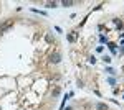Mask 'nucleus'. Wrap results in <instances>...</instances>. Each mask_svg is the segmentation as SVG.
Here are the masks:
<instances>
[{"label": "nucleus", "mask_w": 124, "mask_h": 110, "mask_svg": "<svg viewBox=\"0 0 124 110\" xmlns=\"http://www.w3.org/2000/svg\"><path fill=\"white\" fill-rule=\"evenodd\" d=\"M12 26H13V20H7L5 23H2V25H0V35L5 33L7 30H10Z\"/></svg>", "instance_id": "obj_1"}, {"label": "nucleus", "mask_w": 124, "mask_h": 110, "mask_svg": "<svg viewBox=\"0 0 124 110\" xmlns=\"http://www.w3.org/2000/svg\"><path fill=\"white\" fill-rule=\"evenodd\" d=\"M60 61H61V54H60L58 51H55V53L50 54V63H51V64H58Z\"/></svg>", "instance_id": "obj_2"}, {"label": "nucleus", "mask_w": 124, "mask_h": 110, "mask_svg": "<svg viewBox=\"0 0 124 110\" xmlns=\"http://www.w3.org/2000/svg\"><path fill=\"white\" fill-rule=\"evenodd\" d=\"M96 110H109V107H108V104L99 102V104H96Z\"/></svg>", "instance_id": "obj_3"}, {"label": "nucleus", "mask_w": 124, "mask_h": 110, "mask_svg": "<svg viewBox=\"0 0 124 110\" xmlns=\"http://www.w3.org/2000/svg\"><path fill=\"white\" fill-rule=\"evenodd\" d=\"M76 38H78L76 33H71V35H68V41H70V43H75V41H76Z\"/></svg>", "instance_id": "obj_4"}, {"label": "nucleus", "mask_w": 124, "mask_h": 110, "mask_svg": "<svg viewBox=\"0 0 124 110\" xmlns=\"http://www.w3.org/2000/svg\"><path fill=\"white\" fill-rule=\"evenodd\" d=\"M73 3H75V2H71V0H65V2H63L61 5H63V7H71Z\"/></svg>", "instance_id": "obj_5"}, {"label": "nucleus", "mask_w": 124, "mask_h": 110, "mask_svg": "<svg viewBox=\"0 0 124 110\" xmlns=\"http://www.w3.org/2000/svg\"><path fill=\"white\" fill-rule=\"evenodd\" d=\"M108 46H109V49H111V53H116V45H114V43H109Z\"/></svg>", "instance_id": "obj_6"}, {"label": "nucleus", "mask_w": 124, "mask_h": 110, "mask_svg": "<svg viewBox=\"0 0 124 110\" xmlns=\"http://www.w3.org/2000/svg\"><path fill=\"white\" fill-rule=\"evenodd\" d=\"M53 7H56L55 2H48V3H46V8H53Z\"/></svg>", "instance_id": "obj_7"}, {"label": "nucleus", "mask_w": 124, "mask_h": 110, "mask_svg": "<svg viewBox=\"0 0 124 110\" xmlns=\"http://www.w3.org/2000/svg\"><path fill=\"white\" fill-rule=\"evenodd\" d=\"M58 95H60V89H55L53 91V97H58Z\"/></svg>", "instance_id": "obj_8"}, {"label": "nucleus", "mask_w": 124, "mask_h": 110, "mask_svg": "<svg viewBox=\"0 0 124 110\" xmlns=\"http://www.w3.org/2000/svg\"><path fill=\"white\" fill-rule=\"evenodd\" d=\"M76 84H78V87H85V84H83V81H79V79L76 81Z\"/></svg>", "instance_id": "obj_9"}, {"label": "nucleus", "mask_w": 124, "mask_h": 110, "mask_svg": "<svg viewBox=\"0 0 124 110\" xmlns=\"http://www.w3.org/2000/svg\"><path fill=\"white\" fill-rule=\"evenodd\" d=\"M103 49H104V46H98V48H96L98 53H103Z\"/></svg>", "instance_id": "obj_10"}, {"label": "nucleus", "mask_w": 124, "mask_h": 110, "mask_svg": "<svg viewBox=\"0 0 124 110\" xmlns=\"http://www.w3.org/2000/svg\"><path fill=\"white\" fill-rule=\"evenodd\" d=\"M103 59H104V63H111V58H109V56H104Z\"/></svg>", "instance_id": "obj_11"}, {"label": "nucleus", "mask_w": 124, "mask_h": 110, "mask_svg": "<svg viewBox=\"0 0 124 110\" xmlns=\"http://www.w3.org/2000/svg\"><path fill=\"white\" fill-rule=\"evenodd\" d=\"M106 72H109V74H116V72H114V69H111V67H108V69H106Z\"/></svg>", "instance_id": "obj_12"}, {"label": "nucleus", "mask_w": 124, "mask_h": 110, "mask_svg": "<svg viewBox=\"0 0 124 110\" xmlns=\"http://www.w3.org/2000/svg\"><path fill=\"white\" fill-rule=\"evenodd\" d=\"M63 110H71V107H66V109H63Z\"/></svg>", "instance_id": "obj_13"}]
</instances>
